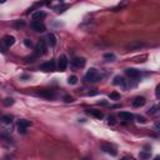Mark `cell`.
<instances>
[{
    "mask_svg": "<svg viewBox=\"0 0 160 160\" xmlns=\"http://www.w3.org/2000/svg\"><path fill=\"white\" fill-rule=\"evenodd\" d=\"M6 1V0H0V3H1V4H3V3H5Z\"/></svg>",
    "mask_w": 160,
    "mask_h": 160,
    "instance_id": "e575fe53",
    "label": "cell"
},
{
    "mask_svg": "<svg viewBox=\"0 0 160 160\" xmlns=\"http://www.w3.org/2000/svg\"><path fill=\"white\" fill-rule=\"evenodd\" d=\"M158 113V105H153L151 108L149 109V114L150 115H155Z\"/></svg>",
    "mask_w": 160,
    "mask_h": 160,
    "instance_id": "cb8c5ba5",
    "label": "cell"
},
{
    "mask_svg": "<svg viewBox=\"0 0 160 160\" xmlns=\"http://www.w3.org/2000/svg\"><path fill=\"white\" fill-rule=\"evenodd\" d=\"M86 113L89 115H93V117H95V118H98V119H103L104 118V114H103L101 111H99V110H94V109H90V110H86Z\"/></svg>",
    "mask_w": 160,
    "mask_h": 160,
    "instance_id": "8fae6325",
    "label": "cell"
},
{
    "mask_svg": "<svg viewBox=\"0 0 160 160\" xmlns=\"http://www.w3.org/2000/svg\"><path fill=\"white\" fill-rule=\"evenodd\" d=\"M73 63H74V65L76 68H83L84 65H85V59L84 58H75L74 60H73Z\"/></svg>",
    "mask_w": 160,
    "mask_h": 160,
    "instance_id": "7c38bea8",
    "label": "cell"
},
{
    "mask_svg": "<svg viewBox=\"0 0 160 160\" xmlns=\"http://www.w3.org/2000/svg\"><path fill=\"white\" fill-rule=\"evenodd\" d=\"M46 16V13L45 11H41V10H38L33 14V19L34 20H40V19H44Z\"/></svg>",
    "mask_w": 160,
    "mask_h": 160,
    "instance_id": "4fadbf2b",
    "label": "cell"
},
{
    "mask_svg": "<svg viewBox=\"0 0 160 160\" xmlns=\"http://www.w3.org/2000/svg\"><path fill=\"white\" fill-rule=\"evenodd\" d=\"M125 73H126L128 75H129L130 78H138L140 75V71L136 70V69H133V68H129L125 70Z\"/></svg>",
    "mask_w": 160,
    "mask_h": 160,
    "instance_id": "30bf717a",
    "label": "cell"
},
{
    "mask_svg": "<svg viewBox=\"0 0 160 160\" xmlns=\"http://www.w3.org/2000/svg\"><path fill=\"white\" fill-rule=\"evenodd\" d=\"M101 149H103V151H104V153H106V154H110L111 156H117L118 155L117 149H115L113 145H109V144H103Z\"/></svg>",
    "mask_w": 160,
    "mask_h": 160,
    "instance_id": "277c9868",
    "label": "cell"
},
{
    "mask_svg": "<svg viewBox=\"0 0 160 160\" xmlns=\"http://www.w3.org/2000/svg\"><path fill=\"white\" fill-rule=\"evenodd\" d=\"M145 46V43H140V41H134L129 44V45H126V49L129 50H136V49H140V48H144Z\"/></svg>",
    "mask_w": 160,
    "mask_h": 160,
    "instance_id": "9c48e42d",
    "label": "cell"
},
{
    "mask_svg": "<svg viewBox=\"0 0 160 160\" xmlns=\"http://www.w3.org/2000/svg\"><path fill=\"white\" fill-rule=\"evenodd\" d=\"M1 123L6 124V125H11L13 119H11V117H9V115H4V117L1 118Z\"/></svg>",
    "mask_w": 160,
    "mask_h": 160,
    "instance_id": "d6986e66",
    "label": "cell"
},
{
    "mask_svg": "<svg viewBox=\"0 0 160 160\" xmlns=\"http://www.w3.org/2000/svg\"><path fill=\"white\" fill-rule=\"evenodd\" d=\"M140 158L148 159V158H150V154H148V153H145V151H142V153H140Z\"/></svg>",
    "mask_w": 160,
    "mask_h": 160,
    "instance_id": "83f0119b",
    "label": "cell"
},
{
    "mask_svg": "<svg viewBox=\"0 0 160 160\" xmlns=\"http://www.w3.org/2000/svg\"><path fill=\"white\" fill-rule=\"evenodd\" d=\"M3 104H4L5 106H10L14 104V99H11V98H6L4 101H3Z\"/></svg>",
    "mask_w": 160,
    "mask_h": 160,
    "instance_id": "603a6c76",
    "label": "cell"
},
{
    "mask_svg": "<svg viewBox=\"0 0 160 160\" xmlns=\"http://www.w3.org/2000/svg\"><path fill=\"white\" fill-rule=\"evenodd\" d=\"M159 90H160V86L158 85V86H156V92H155V93H156V96H158V98L160 96V93H159Z\"/></svg>",
    "mask_w": 160,
    "mask_h": 160,
    "instance_id": "d6a6232c",
    "label": "cell"
},
{
    "mask_svg": "<svg viewBox=\"0 0 160 160\" xmlns=\"http://www.w3.org/2000/svg\"><path fill=\"white\" fill-rule=\"evenodd\" d=\"M155 130L159 131V121H156V123H155Z\"/></svg>",
    "mask_w": 160,
    "mask_h": 160,
    "instance_id": "836d02e7",
    "label": "cell"
},
{
    "mask_svg": "<svg viewBox=\"0 0 160 160\" xmlns=\"http://www.w3.org/2000/svg\"><path fill=\"white\" fill-rule=\"evenodd\" d=\"M31 28H33L35 31H39V33L45 31V25H44V23H41L40 20H34L33 23H31Z\"/></svg>",
    "mask_w": 160,
    "mask_h": 160,
    "instance_id": "5b68a950",
    "label": "cell"
},
{
    "mask_svg": "<svg viewBox=\"0 0 160 160\" xmlns=\"http://www.w3.org/2000/svg\"><path fill=\"white\" fill-rule=\"evenodd\" d=\"M136 121H139V123H142V124H145V123H146V119L144 118V117H140V115H138V117H136Z\"/></svg>",
    "mask_w": 160,
    "mask_h": 160,
    "instance_id": "d4e9b609",
    "label": "cell"
},
{
    "mask_svg": "<svg viewBox=\"0 0 160 160\" xmlns=\"http://www.w3.org/2000/svg\"><path fill=\"white\" fill-rule=\"evenodd\" d=\"M113 83H114V85H120V86H125V80H124V78H121V76H115L114 78V81H113Z\"/></svg>",
    "mask_w": 160,
    "mask_h": 160,
    "instance_id": "2e32d148",
    "label": "cell"
},
{
    "mask_svg": "<svg viewBox=\"0 0 160 160\" xmlns=\"http://www.w3.org/2000/svg\"><path fill=\"white\" fill-rule=\"evenodd\" d=\"M68 67V58L67 55L61 54L60 56H59V61H58V69L60 71H65V69H67Z\"/></svg>",
    "mask_w": 160,
    "mask_h": 160,
    "instance_id": "3957f363",
    "label": "cell"
},
{
    "mask_svg": "<svg viewBox=\"0 0 160 160\" xmlns=\"http://www.w3.org/2000/svg\"><path fill=\"white\" fill-rule=\"evenodd\" d=\"M14 43H15V38L14 36H11V35H6L4 38V44L6 46H11V45H14Z\"/></svg>",
    "mask_w": 160,
    "mask_h": 160,
    "instance_id": "5bb4252c",
    "label": "cell"
},
{
    "mask_svg": "<svg viewBox=\"0 0 160 160\" xmlns=\"http://www.w3.org/2000/svg\"><path fill=\"white\" fill-rule=\"evenodd\" d=\"M18 131L20 134H25L26 133V128H24V126H20V125H18Z\"/></svg>",
    "mask_w": 160,
    "mask_h": 160,
    "instance_id": "4316f807",
    "label": "cell"
},
{
    "mask_svg": "<svg viewBox=\"0 0 160 160\" xmlns=\"http://www.w3.org/2000/svg\"><path fill=\"white\" fill-rule=\"evenodd\" d=\"M18 125H20V126H24V128H28L31 125V121L29 120H25V119H20V120L18 121Z\"/></svg>",
    "mask_w": 160,
    "mask_h": 160,
    "instance_id": "ffe728a7",
    "label": "cell"
},
{
    "mask_svg": "<svg viewBox=\"0 0 160 160\" xmlns=\"http://www.w3.org/2000/svg\"><path fill=\"white\" fill-rule=\"evenodd\" d=\"M5 44L4 43H0V53H5L6 50H5Z\"/></svg>",
    "mask_w": 160,
    "mask_h": 160,
    "instance_id": "f1b7e54d",
    "label": "cell"
},
{
    "mask_svg": "<svg viewBox=\"0 0 160 160\" xmlns=\"http://www.w3.org/2000/svg\"><path fill=\"white\" fill-rule=\"evenodd\" d=\"M101 79H103V75L99 74L98 71H96V69H93V68L90 69L85 75V80L89 81V83H96V81H99Z\"/></svg>",
    "mask_w": 160,
    "mask_h": 160,
    "instance_id": "6da1fadb",
    "label": "cell"
},
{
    "mask_svg": "<svg viewBox=\"0 0 160 160\" xmlns=\"http://www.w3.org/2000/svg\"><path fill=\"white\" fill-rule=\"evenodd\" d=\"M15 25H16V26H24V21H16Z\"/></svg>",
    "mask_w": 160,
    "mask_h": 160,
    "instance_id": "1f68e13d",
    "label": "cell"
},
{
    "mask_svg": "<svg viewBox=\"0 0 160 160\" xmlns=\"http://www.w3.org/2000/svg\"><path fill=\"white\" fill-rule=\"evenodd\" d=\"M104 59L108 61H114L115 59H117V56H115L114 53H105L104 54Z\"/></svg>",
    "mask_w": 160,
    "mask_h": 160,
    "instance_id": "ac0fdd59",
    "label": "cell"
},
{
    "mask_svg": "<svg viewBox=\"0 0 160 160\" xmlns=\"http://www.w3.org/2000/svg\"><path fill=\"white\" fill-rule=\"evenodd\" d=\"M24 45L26 46V48H31V46H33V43H31V40H29V39H25L24 40Z\"/></svg>",
    "mask_w": 160,
    "mask_h": 160,
    "instance_id": "484cf974",
    "label": "cell"
},
{
    "mask_svg": "<svg viewBox=\"0 0 160 160\" xmlns=\"http://www.w3.org/2000/svg\"><path fill=\"white\" fill-rule=\"evenodd\" d=\"M64 100H65V101H67V103H71V101H73V98H71V96L65 95V96H64Z\"/></svg>",
    "mask_w": 160,
    "mask_h": 160,
    "instance_id": "f546056e",
    "label": "cell"
},
{
    "mask_svg": "<svg viewBox=\"0 0 160 160\" xmlns=\"http://www.w3.org/2000/svg\"><path fill=\"white\" fill-rule=\"evenodd\" d=\"M109 124H111V125H114L115 124V119H114V117H109Z\"/></svg>",
    "mask_w": 160,
    "mask_h": 160,
    "instance_id": "4dcf8cb0",
    "label": "cell"
},
{
    "mask_svg": "<svg viewBox=\"0 0 160 160\" xmlns=\"http://www.w3.org/2000/svg\"><path fill=\"white\" fill-rule=\"evenodd\" d=\"M68 83L70 84V85H75V84L78 83V78L75 76V75H71V76H69V79H68Z\"/></svg>",
    "mask_w": 160,
    "mask_h": 160,
    "instance_id": "7402d4cb",
    "label": "cell"
},
{
    "mask_svg": "<svg viewBox=\"0 0 160 160\" xmlns=\"http://www.w3.org/2000/svg\"><path fill=\"white\" fill-rule=\"evenodd\" d=\"M145 98H143V96H138L133 100V106L134 108H142V106L145 105Z\"/></svg>",
    "mask_w": 160,
    "mask_h": 160,
    "instance_id": "52a82bcc",
    "label": "cell"
},
{
    "mask_svg": "<svg viewBox=\"0 0 160 160\" xmlns=\"http://www.w3.org/2000/svg\"><path fill=\"white\" fill-rule=\"evenodd\" d=\"M40 69L44 71H54L56 69V67H55V63L53 60H50L48 63H44V64L40 65Z\"/></svg>",
    "mask_w": 160,
    "mask_h": 160,
    "instance_id": "8992f818",
    "label": "cell"
},
{
    "mask_svg": "<svg viewBox=\"0 0 160 160\" xmlns=\"http://www.w3.org/2000/svg\"><path fill=\"white\" fill-rule=\"evenodd\" d=\"M46 39H48V43L50 44V46H55V45H56V36H55L53 33L48 34Z\"/></svg>",
    "mask_w": 160,
    "mask_h": 160,
    "instance_id": "9a60e30c",
    "label": "cell"
},
{
    "mask_svg": "<svg viewBox=\"0 0 160 160\" xmlns=\"http://www.w3.org/2000/svg\"><path fill=\"white\" fill-rule=\"evenodd\" d=\"M45 53H46V43L44 39H41L39 43H38V45L35 46V54L36 55H44Z\"/></svg>",
    "mask_w": 160,
    "mask_h": 160,
    "instance_id": "7a4b0ae2",
    "label": "cell"
},
{
    "mask_svg": "<svg viewBox=\"0 0 160 160\" xmlns=\"http://www.w3.org/2000/svg\"><path fill=\"white\" fill-rule=\"evenodd\" d=\"M119 117L121 119H124V120H131V119L134 118V115L130 114V113H126V111H121L120 114H119Z\"/></svg>",
    "mask_w": 160,
    "mask_h": 160,
    "instance_id": "e0dca14e",
    "label": "cell"
},
{
    "mask_svg": "<svg viewBox=\"0 0 160 160\" xmlns=\"http://www.w3.org/2000/svg\"><path fill=\"white\" fill-rule=\"evenodd\" d=\"M39 95L43 96V98H46V99H54L55 98V93L53 90H41L39 92Z\"/></svg>",
    "mask_w": 160,
    "mask_h": 160,
    "instance_id": "ba28073f",
    "label": "cell"
},
{
    "mask_svg": "<svg viewBox=\"0 0 160 160\" xmlns=\"http://www.w3.org/2000/svg\"><path fill=\"white\" fill-rule=\"evenodd\" d=\"M109 98H110L111 100H119L120 99V94L117 93V92H113V93L109 94Z\"/></svg>",
    "mask_w": 160,
    "mask_h": 160,
    "instance_id": "44dd1931",
    "label": "cell"
}]
</instances>
